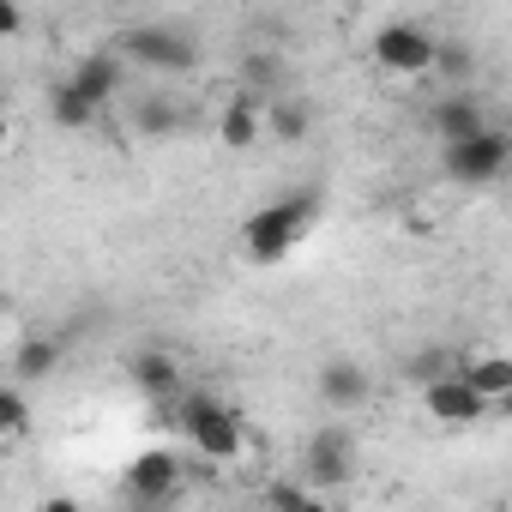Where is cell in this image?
Segmentation results:
<instances>
[{
    "instance_id": "obj_11",
    "label": "cell",
    "mask_w": 512,
    "mask_h": 512,
    "mask_svg": "<svg viewBox=\"0 0 512 512\" xmlns=\"http://www.w3.org/2000/svg\"><path fill=\"white\" fill-rule=\"evenodd\" d=\"M314 386H320V404H326V410H362V404L374 398L368 368H362V362H344V356H338V362H320V380H314Z\"/></svg>"
},
{
    "instance_id": "obj_8",
    "label": "cell",
    "mask_w": 512,
    "mask_h": 512,
    "mask_svg": "<svg viewBox=\"0 0 512 512\" xmlns=\"http://www.w3.org/2000/svg\"><path fill=\"white\" fill-rule=\"evenodd\" d=\"M422 410H428L440 428H470V422H482L494 404H488V398L458 374V368H452V374H440V380H428V386H422Z\"/></svg>"
},
{
    "instance_id": "obj_16",
    "label": "cell",
    "mask_w": 512,
    "mask_h": 512,
    "mask_svg": "<svg viewBox=\"0 0 512 512\" xmlns=\"http://www.w3.org/2000/svg\"><path fill=\"white\" fill-rule=\"evenodd\" d=\"M49 121H55V127H67V133H91V127L103 121V109H97L79 85L55 79V85H49Z\"/></svg>"
},
{
    "instance_id": "obj_4",
    "label": "cell",
    "mask_w": 512,
    "mask_h": 512,
    "mask_svg": "<svg viewBox=\"0 0 512 512\" xmlns=\"http://www.w3.org/2000/svg\"><path fill=\"white\" fill-rule=\"evenodd\" d=\"M506 163H512V133L494 127V121L476 127V133H464V139H446L440 145V169L458 187H488V181L506 175Z\"/></svg>"
},
{
    "instance_id": "obj_10",
    "label": "cell",
    "mask_w": 512,
    "mask_h": 512,
    "mask_svg": "<svg viewBox=\"0 0 512 512\" xmlns=\"http://www.w3.org/2000/svg\"><path fill=\"white\" fill-rule=\"evenodd\" d=\"M476 127H488V109H482V97L470 91V85H452L434 109H428V133L446 145V139H464V133H476Z\"/></svg>"
},
{
    "instance_id": "obj_21",
    "label": "cell",
    "mask_w": 512,
    "mask_h": 512,
    "mask_svg": "<svg viewBox=\"0 0 512 512\" xmlns=\"http://www.w3.org/2000/svg\"><path fill=\"white\" fill-rule=\"evenodd\" d=\"M458 356H464V350H446V344H428V350H416V356L404 362V380H410V386H428V380H440V374H452V368H458Z\"/></svg>"
},
{
    "instance_id": "obj_1",
    "label": "cell",
    "mask_w": 512,
    "mask_h": 512,
    "mask_svg": "<svg viewBox=\"0 0 512 512\" xmlns=\"http://www.w3.org/2000/svg\"><path fill=\"white\" fill-rule=\"evenodd\" d=\"M163 416V428H175L205 464H235L241 452H247V428H241V410H229L223 398H211V392H175V398H163L157 404Z\"/></svg>"
},
{
    "instance_id": "obj_22",
    "label": "cell",
    "mask_w": 512,
    "mask_h": 512,
    "mask_svg": "<svg viewBox=\"0 0 512 512\" xmlns=\"http://www.w3.org/2000/svg\"><path fill=\"white\" fill-rule=\"evenodd\" d=\"M31 434V398L19 386H0V440H25Z\"/></svg>"
},
{
    "instance_id": "obj_3",
    "label": "cell",
    "mask_w": 512,
    "mask_h": 512,
    "mask_svg": "<svg viewBox=\"0 0 512 512\" xmlns=\"http://www.w3.org/2000/svg\"><path fill=\"white\" fill-rule=\"evenodd\" d=\"M115 55H121L127 67L175 73V79L199 73V61H205L199 37H193V31H181V25H127V31L115 37Z\"/></svg>"
},
{
    "instance_id": "obj_15",
    "label": "cell",
    "mask_w": 512,
    "mask_h": 512,
    "mask_svg": "<svg viewBox=\"0 0 512 512\" xmlns=\"http://www.w3.org/2000/svg\"><path fill=\"white\" fill-rule=\"evenodd\" d=\"M458 374L488 398V404H506L512 398V356L488 350V356H458Z\"/></svg>"
},
{
    "instance_id": "obj_26",
    "label": "cell",
    "mask_w": 512,
    "mask_h": 512,
    "mask_svg": "<svg viewBox=\"0 0 512 512\" xmlns=\"http://www.w3.org/2000/svg\"><path fill=\"white\" fill-rule=\"evenodd\" d=\"M109 7H127V0H109Z\"/></svg>"
},
{
    "instance_id": "obj_23",
    "label": "cell",
    "mask_w": 512,
    "mask_h": 512,
    "mask_svg": "<svg viewBox=\"0 0 512 512\" xmlns=\"http://www.w3.org/2000/svg\"><path fill=\"white\" fill-rule=\"evenodd\" d=\"M266 500H272V506H320V494H314V488H302V482H272V488H266Z\"/></svg>"
},
{
    "instance_id": "obj_2",
    "label": "cell",
    "mask_w": 512,
    "mask_h": 512,
    "mask_svg": "<svg viewBox=\"0 0 512 512\" xmlns=\"http://www.w3.org/2000/svg\"><path fill=\"white\" fill-rule=\"evenodd\" d=\"M320 211H326L320 187H296V193H284V199L260 205V211L241 223V247H247V260H253V266H278V260H290V247L320 223Z\"/></svg>"
},
{
    "instance_id": "obj_5",
    "label": "cell",
    "mask_w": 512,
    "mask_h": 512,
    "mask_svg": "<svg viewBox=\"0 0 512 512\" xmlns=\"http://www.w3.org/2000/svg\"><path fill=\"white\" fill-rule=\"evenodd\" d=\"M302 470H308V488H314V494L350 488V482H356V434L338 428V422L314 428L308 446H302Z\"/></svg>"
},
{
    "instance_id": "obj_20",
    "label": "cell",
    "mask_w": 512,
    "mask_h": 512,
    "mask_svg": "<svg viewBox=\"0 0 512 512\" xmlns=\"http://www.w3.org/2000/svg\"><path fill=\"white\" fill-rule=\"evenodd\" d=\"M428 73H440V79L464 85V79L476 73V49H470V43H458V37H434V61H428Z\"/></svg>"
},
{
    "instance_id": "obj_12",
    "label": "cell",
    "mask_w": 512,
    "mask_h": 512,
    "mask_svg": "<svg viewBox=\"0 0 512 512\" xmlns=\"http://www.w3.org/2000/svg\"><path fill=\"white\" fill-rule=\"evenodd\" d=\"M127 380H133L151 404H163V398H175V392L187 386V374H181V362H175L169 350H133V356H127Z\"/></svg>"
},
{
    "instance_id": "obj_17",
    "label": "cell",
    "mask_w": 512,
    "mask_h": 512,
    "mask_svg": "<svg viewBox=\"0 0 512 512\" xmlns=\"http://www.w3.org/2000/svg\"><path fill=\"white\" fill-rule=\"evenodd\" d=\"M61 356H67V344H61L55 332H31V338L13 350V374L37 386V380H49V374L61 368Z\"/></svg>"
},
{
    "instance_id": "obj_25",
    "label": "cell",
    "mask_w": 512,
    "mask_h": 512,
    "mask_svg": "<svg viewBox=\"0 0 512 512\" xmlns=\"http://www.w3.org/2000/svg\"><path fill=\"white\" fill-rule=\"evenodd\" d=\"M7 139H13V115H7V109H0V145H7Z\"/></svg>"
},
{
    "instance_id": "obj_24",
    "label": "cell",
    "mask_w": 512,
    "mask_h": 512,
    "mask_svg": "<svg viewBox=\"0 0 512 512\" xmlns=\"http://www.w3.org/2000/svg\"><path fill=\"white\" fill-rule=\"evenodd\" d=\"M19 31H25V7H19V0H0V43L19 37Z\"/></svg>"
},
{
    "instance_id": "obj_13",
    "label": "cell",
    "mask_w": 512,
    "mask_h": 512,
    "mask_svg": "<svg viewBox=\"0 0 512 512\" xmlns=\"http://www.w3.org/2000/svg\"><path fill=\"white\" fill-rule=\"evenodd\" d=\"M260 109H266V97H253V91H235L229 103H223V115H217V139L229 145V151H247V145H260Z\"/></svg>"
},
{
    "instance_id": "obj_14",
    "label": "cell",
    "mask_w": 512,
    "mask_h": 512,
    "mask_svg": "<svg viewBox=\"0 0 512 512\" xmlns=\"http://www.w3.org/2000/svg\"><path fill=\"white\" fill-rule=\"evenodd\" d=\"M260 127L278 139V145H302L308 133H314V103L308 97H266V109H260Z\"/></svg>"
},
{
    "instance_id": "obj_19",
    "label": "cell",
    "mask_w": 512,
    "mask_h": 512,
    "mask_svg": "<svg viewBox=\"0 0 512 512\" xmlns=\"http://www.w3.org/2000/svg\"><path fill=\"white\" fill-rule=\"evenodd\" d=\"M284 55H272V49H253L247 61H241V91H253V97H272L278 85H284Z\"/></svg>"
},
{
    "instance_id": "obj_7",
    "label": "cell",
    "mask_w": 512,
    "mask_h": 512,
    "mask_svg": "<svg viewBox=\"0 0 512 512\" xmlns=\"http://www.w3.org/2000/svg\"><path fill=\"white\" fill-rule=\"evenodd\" d=\"M181 494V452L175 446H145L127 464V500L133 506H169Z\"/></svg>"
},
{
    "instance_id": "obj_18",
    "label": "cell",
    "mask_w": 512,
    "mask_h": 512,
    "mask_svg": "<svg viewBox=\"0 0 512 512\" xmlns=\"http://www.w3.org/2000/svg\"><path fill=\"white\" fill-rule=\"evenodd\" d=\"M133 127H139L145 139H169V133L187 127V103H175V97H145V103L133 109Z\"/></svg>"
},
{
    "instance_id": "obj_9",
    "label": "cell",
    "mask_w": 512,
    "mask_h": 512,
    "mask_svg": "<svg viewBox=\"0 0 512 512\" xmlns=\"http://www.w3.org/2000/svg\"><path fill=\"white\" fill-rule=\"evenodd\" d=\"M67 85H79L97 109H109V103L121 97V85H127V61H121L115 49H91V55H79V61H73Z\"/></svg>"
},
{
    "instance_id": "obj_6",
    "label": "cell",
    "mask_w": 512,
    "mask_h": 512,
    "mask_svg": "<svg viewBox=\"0 0 512 512\" xmlns=\"http://www.w3.org/2000/svg\"><path fill=\"white\" fill-rule=\"evenodd\" d=\"M374 67L380 73H398V79H422L428 61H434V31L428 25H410V19H392L374 31Z\"/></svg>"
}]
</instances>
